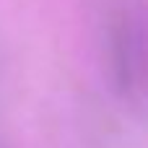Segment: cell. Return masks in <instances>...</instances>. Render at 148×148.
Returning <instances> with one entry per match:
<instances>
[]
</instances>
